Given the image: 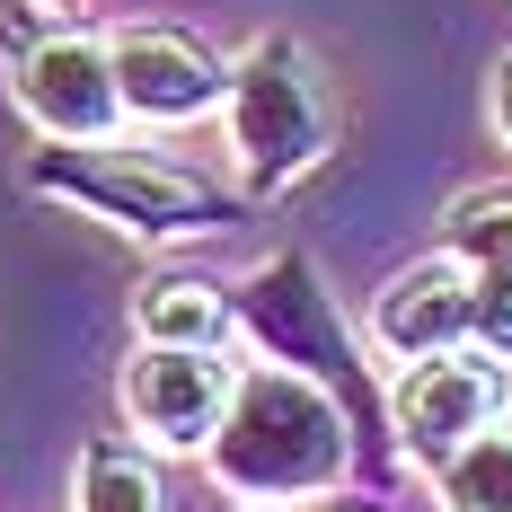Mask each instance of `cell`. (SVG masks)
Here are the masks:
<instances>
[{
	"instance_id": "4",
	"label": "cell",
	"mask_w": 512,
	"mask_h": 512,
	"mask_svg": "<svg viewBox=\"0 0 512 512\" xmlns=\"http://www.w3.org/2000/svg\"><path fill=\"white\" fill-rule=\"evenodd\" d=\"M221 133H230V168L248 204H283L301 177L327 168L336 151V98L318 80L301 36L265 27L230 53V98H221Z\"/></svg>"
},
{
	"instance_id": "2",
	"label": "cell",
	"mask_w": 512,
	"mask_h": 512,
	"mask_svg": "<svg viewBox=\"0 0 512 512\" xmlns=\"http://www.w3.org/2000/svg\"><path fill=\"white\" fill-rule=\"evenodd\" d=\"M230 301H239V336H248L256 354L283 362V371H301V380H318L336 407L354 415L362 477L380 486L389 468L407 460L398 433H389V380H380L371 336H362L354 318H345V301L327 292L318 256H309V248H274L265 265H248V274L230 283Z\"/></svg>"
},
{
	"instance_id": "9",
	"label": "cell",
	"mask_w": 512,
	"mask_h": 512,
	"mask_svg": "<svg viewBox=\"0 0 512 512\" xmlns=\"http://www.w3.org/2000/svg\"><path fill=\"white\" fill-rule=\"evenodd\" d=\"M468 327H477V274H468L451 248L398 265V274L371 292V309H362V336H371V354L389 362V371L433 362V354H460Z\"/></svg>"
},
{
	"instance_id": "13",
	"label": "cell",
	"mask_w": 512,
	"mask_h": 512,
	"mask_svg": "<svg viewBox=\"0 0 512 512\" xmlns=\"http://www.w3.org/2000/svg\"><path fill=\"white\" fill-rule=\"evenodd\" d=\"M442 248L468 274H512V186H477L442 212Z\"/></svg>"
},
{
	"instance_id": "5",
	"label": "cell",
	"mask_w": 512,
	"mask_h": 512,
	"mask_svg": "<svg viewBox=\"0 0 512 512\" xmlns=\"http://www.w3.org/2000/svg\"><path fill=\"white\" fill-rule=\"evenodd\" d=\"M9 106L36 124V142H106L124 133V89H115V45L89 18H53L9 45Z\"/></svg>"
},
{
	"instance_id": "15",
	"label": "cell",
	"mask_w": 512,
	"mask_h": 512,
	"mask_svg": "<svg viewBox=\"0 0 512 512\" xmlns=\"http://www.w3.org/2000/svg\"><path fill=\"white\" fill-rule=\"evenodd\" d=\"M486 124H495V142L512 151V53L495 62V80H486Z\"/></svg>"
},
{
	"instance_id": "3",
	"label": "cell",
	"mask_w": 512,
	"mask_h": 512,
	"mask_svg": "<svg viewBox=\"0 0 512 512\" xmlns=\"http://www.w3.org/2000/svg\"><path fill=\"white\" fill-rule=\"evenodd\" d=\"M27 195H45L62 212H89V221L142 239V248H195V239H221V230L248 221V195L239 186H221V177L151 151L133 133L27 151Z\"/></svg>"
},
{
	"instance_id": "11",
	"label": "cell",
	"mask_w": 512,
	"mask_h": 512,
	"mask_svg": "<svg viewBox=\"0 0 512 512\" xmlns=\"http://www.w3.org/2000/svg\"><path fill=\"white\" fill-rule=\"evenodd\" d=\"M71 512H168L159 451H151V442H124V433L80 442V468H71Z\"/></svg>"
},
{
	"instance_id": "18",
	"label": "cell",
	"mask_w": 512,
	"mask_h": 512,
	"mask_svg": "<svg viewBox=\"0 0 512 512\" xmlns=\"http://www.w3.org/2000/svg\"><path fill=\"white\" fill-rule=\"evenodd\" d=\"M248 512H265V504H248Z\"/></svg>"
},
{
	"instance_id": "14",
	"label": "cell",
	"mask_w": 512,
	"mask_h": 512,
	"mask_svg": "<svg viewBox=\"0 0 512 512\" xmlns=\"http://www.w3.org/2000/svg\"><path fill=\"white\" fill-rule=\"evenodd\" d=\"M468 345L512 371V274H477V327H468Z\"/></svg>"
},
{
	"instance_id": "7",
	"label": "cell",
	"mask_w": 512,
	"mask_h": 512,
	"mask_svg": "<svg viewBox=\"0 0 512 512\" xmlns=\"http://www.w3.org/2000/svg\"><path fill=\"white\" fill-rule=\"evenodd\" d=\"M495 415H512V371L495 354H477V345L389 371V433H398V451L415 468L451 460L468 433H486Z\"/></svg>"
},
{
	"instance_id": "12",
	"label": "cell",
	"mask_w": 512,
	"mask_h": 512,
	"mask_svg": "<svg viewBox=\"0 0 512 512\" xmlns=\"http://www.w3.org/2000/svg\"><path fill=\"white\" fill-rule=\"evenodd\" d=\"M442 512H512V415H495L486 433H468L451 460L424 468Z\"/></svg>"
},
{
	"instance_id": "1",
	"label": "cell",
	"mask_w": 512,
	"mask_h": 512,
	"mask_svg": "<svg viewBox=\"0 0 512 512\" xmlns=\"http://www.w3.org/2000/svg\"><path fill=\"white\" fill-rule=\"evenodd\" d=\"M204 477L230 495V504H327L362 477V442L354 415L336 407L318 380L283 371V362H239V389H230V415L204 442Z\"/></svg>"
},
{
	"instance_id": "16",
	"label": "cell",
	"mask_w": 512,
	"mask_h": 512,
	"mask_svg": "<svg viewBox=\"0 0 512 512\" xmlns=\"http://www.w3.org/2000/svg\"><path fill=\"white\" fill-rule=\"evenodd\" d=\"M45 9H62V18H80V9H89V0H45Z\"/></svg>"
},
{
	"instance_id": "8",
	"label": "cell",
	"mask_w": 512,
	"mask_h": 512,
	"mask_svg": "<svg viewBox=\"0 0 512 512\" xmlns=\"http://www.w3.org/2000/svg\"><path fill=\"white\" fill-rule=\"evenodd\" d=\"M106 45H115V89H124L133 133H186V124L221 115V98H230V62L186 27L133 18V27H106Z\"/></svg>"
},
{
	"instance_id": "17",
	"label": "cell",
	"mask_w": 512,
	"mask_h": 512,
	"mask_svg": "<svg viewBox=\"0 0 512 512\" xmlns=\"http://www.w3.org/2000/svg\"><path fill=\"white\" fill-rule=\"evenodd\" d=\"M336 512H380V504H336Z\"/></svg>"
},
{
	"instance_id": "6",
	"label": "cell",
	"mask_w": 512,
	"mask_h": 512,
	"mask_svg": "<svg viewBox=\"0 0 512 512\" xmlns=\"http://www.w3.org/2000/svg\"><path fill=\"white\" fill-rule=\"evenodd\" d=\"M230 389H239L230 345H133L124 380H115V407L133 424V442L204 460V442L230 415Z\"/></svg>"
},
{
	"instance_id": "10",
	"label": "cell",
	"mask_w": 512,
	"mask_h": 512,
	"mask_svg": "<svg viewBox=\"0 0 512 512\" xmlns=\"http://www.w3.org/2000/svg\"><path fill=\"white\" fill-rule=\"evenodd\" d=\"M133 336L142 345H230L239 336V301L230 283L186 274V265H159L133 283Z\"/></svg>"
}]
</instances>
